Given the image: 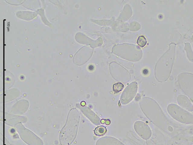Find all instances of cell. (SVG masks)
I'll list each match as a JSON object with an SVG mask.
<instances>
[{
    "instance_id": "6",
    "label": "cell",
    "mask_w": 193,
    "mask_h": 145,
    "mask_svg": "<svg viewBox=\"0 0 193 145\" xmlns=\"http://www.w3.org/2000/svg\"><path fill=\"white\" fill-rule=\"evenodd\" d=\"M96 145H125L116 138L105 137L98 139Z\"/></svg>"
},
{
    "instance_id": "5",
    "label": "cell",
    "mask_w": 193,
    "mask_h": 145,
    "mask_svg": "<svg viewBox=\"0 0 193 145\" xmlns=\"http://www.w3.org/2000/svg\"><path fill=\"white\" fill-rule=\"evenodd\" d=\"M80 109L93 124L95 125H100L101 121L100 118L91 109L87 106H82Z\"/></svg>"
},
{
    "instance_id": "1",
    "label": "cell",
    "mask_w": 193,
    "mask_h": 145,
    "mask_svg": "<svg viewBox=\"0 0 193 145\" xmlns=\"http://www.w3.org/2000/svg\"><path fill=\"white\" fill-rule=\"evenodd\" d=\"M80 121V114L77 109H72L68 115L66 124L60 135V143L62 145H70L77 134Z\"/></svg>"
},
{
    "instance_id": "8",
    "label": "cell",
    "mask_w": 193,
    "mask_h": 145,
    "mask_svg": "<svg viewBox=\"0 0 193 145\" xmlns=\"http://www.w3.org/2000/svg\"><path fill=\"white\" fill-rule=\"evenodd\" d=\"M147 41L145 37L143 35L139 37L137 39V43L141 47H143L146 45Z\"/></svg>"
},
{
    "instance_id": "9",
    "label": "cell",
    "mask_w": 193,
    "mask_h": 145,
    "mask_svg": "<svg viewBox=\"0 0 193 145\" xmlns=\"http://www.w3.org/2000/svg\"><path fill=\"white\" fill-rule=\"evenodd\" d=\"M124 85L121 82H117L114 84L113 86V90L115 93L121 92L123 90Z\"/></svg>"
},
{
    "instance_id": "10",
    "label": "cell",
    "mask_w": 193,
    "mask_h": 145,
    "mask_svg": "<svg viewBox=\"0 0 193 145\" xmlns=\"http://www.w3.org/2000/svg\"><path fill=\"white\" fill-rule=\"evenodd\" d=\"M134 27H136V28L139 30L141 28V26L137 22H133L132 23H130V31H134Z\"/></svg>"
},
{
    "instance_id": "2",
    "label": "cell",
    "mask_w": 193,
    "mask_h": 145,
    "mask_svg": "<svg viewBox=\"0 0 193 145\" xmlns=\"http://www.w3.org/2000/svg\"><path fill=\"white\" fill-rule=\"evenodd\" d=\"M112 52L123 59L132 62L140 60L142 56L141 49L133 44H124L115 45Z\"/></svg>"
},
{
    "instance_id": "4",
    "label": "cell",
    "mask_w": 193,
    "mask_h": 145,
    "mask_svg": "<svg viewBox=\"0 0 193 145\" xmlns=\"http://www.w3.org/2000/svg\"><path fill=\"white\" fill-rule=\"evenodd\" d=\"M134 128L137 133L143 139L147 140L150 137L151 130L145 123L142 121H137L134 124Z\"/></svg>"
},
{
    "instance_id": "11",
    "label": "cell",
    "mask_w": 193,
    "mask_h": 145,
    "mask_svg": "<svg viewBox=\"0 0 193 145\" xmlns=\"http://www.w3.org/2000/svg\"><path fill=\"white\" fill-rule=\"evenodd\" d=\"M105 124H106V125H109L110 124V121H109V120H106L105 121Z\"/></svg>"
},
{
    "instance_id": "12",
    "label": "cell",
    "mask_w": 193,
    "mask_h": 145,
    "mask_svg": "<svg viewBox=\"0 0 193 145\" xmlns=\"http://www.w3.org/2000/svg\"><path fill=\"white\" fill-rule=\"evenodd\" d=\"M105 120L102 119L101 120V123L102 124H105Z\"/></svg>"
},
{
    "instance_id": "3",
    "label": "cell",
    "mask_w": 193,
    "mask_h": 145,
    "mask_svg": "<svg viewBox=\"0 0 193 145\" xmlns=\"http://www.w3.org/2000/svg\"><path fill=\"white\" fill-rule=\"evenodd\" d=\"M138 86L137 82H133L126 88L120 98L121 103L126 105L130 103L137 95Z\"/></svg>"
},
{
    "instance_id": "7",
    "label": "cell",
    "mask_w": 193,
    "mask_h": 145,
    "mask_svg": "<svg viewBox=\"0 0 193 145\" xmlns=\"http://www.w3.org/2000/svg\"><path fill=\"white\" fill-rule=\"evenodd\" d=\"M107 131V128L103 126H101L96 128L94 130V133L97 136H102L105 135Z\"/></svg>"
}]
</instances>
